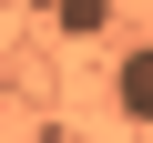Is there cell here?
I'll return each instance as SVG.
<instances>
[{
	"mask_svg": "<svg viewBox=\"0 0 153 143\" xmlns=\"http://www.w3.org/2000/svg\"><path fill=\"white\" fill-rule=\"evenodd\" d=\"M51 31H61V41H92V31H112V10H102V0H61Z\"/></svg>",
	"mask_w": 153,
	"mask_h": 143,
	"instance_id": "7a4b0ae2",
	"label": "cell"
},
{
	"mask_svg": "<svg viewBox=\"0 0 153 143\" xmlns=\"http://www.w3.org/2000/svg\"><path fill=\"white\" fill-rule=\"evenodd\" d=\"M112 102H123L133 123H153V41H133V51H123V72H112Z\"/></svg>",
	"mask_w": 153,
	"mask_h": 143,
	"instance_id": "6da1fadb",
	"label": "cell"
}]
</instances>
